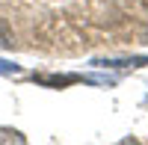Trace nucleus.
Instances as JSON below:
<instances>
[{
	"mask_svg": "<svg viewBox=\"0 0 148 145\" xmlns=\"http://www.w3.org/2000/svg\"><path fill=\"white\" fill-rule=\"evenodd\" d=\"M18 71V65H12V62H3V59H0V74H15Z\"/></svg>",
	"mask_w": 148,
	"mask_h": 145,
	"instance_id": "f03ea898",
	"label": "nucleus"
},
{
	"mask_svg": "<svg viewBox=\"0 0 148 145\" xmlns=\"http://www.w3.org/2000/svg\"><path fill=\"white\" fill-rule=\"evenodd\" d=\"M0 47H12V33H9V24L0 18Z\"/></svg>",
	"mask_w": 148,
	"mask_h": 145,
	"instance_id": "f257e3e1",
	"label": "nucleus"
}]
</instances>
